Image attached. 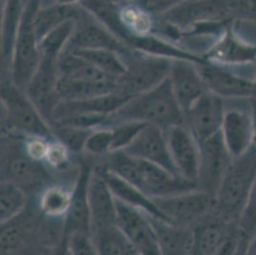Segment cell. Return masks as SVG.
<instances>
[{
	"label": "cell",
	"mask_w": 256,
	"mask_h": 255,
	"mask_svg": "<svg viewBox=\"0 0 256 255\" xmlns=\"http://www.w3.org/2000/svg\"><path fill=\"white\" fill-rule=\"evenodd\" d=\"M109 156L107 168L152 199L198 190L196 182L188 180L153 162L130 156L124 151L113 152Z\"/></svg>",
	"instance_id": "cell-1"
},
{
	"label": "cell",
	"mask_w": 256,
	"mask_h": 255,
	"mask_svg": "<svg viewBox=\"0 0 256 255\" xmlns=\"http://www.w3.org/2000/svg\"><path fill=\"white\" fill-rule=\"evenodd\" d=\"M184 111L168 78L150 91L131 96L118 110L108 116L104 128H113L124 122H139L166 129L184 124Z\"/></svg>",
	"instance_id": "cell-2"
},
{
	"label": "cell",
	"mask_w": 256,
	"mask_h": 255,
	"mask_svg": "<svg viewBox=\"0 0 256 255\" xmlns=\"http://www.w3.org/2000/svg\"><path fill=\"white\" fill-rule=\"evenodd\" d=\"M256 179V154L250 148L234 158L216 192L215 212L228 222H237Z\"/></svg>",
	"instance_id": "cell-3"
},
{
	"label": "cell",
	"mask_w": 256,
	"mask_h": 255,
	"mask_svg": "<svg viewBox=\"0 0 256 255\" xmlns=\"http://www.w3.org/2000/svg\"><path fill=\"white\" fill-rule=\"evenodd\" d=\"M42 0H28L22 12L16 32L10 66V82L25 92L42 60L40 40L36 32L34 18Z\"/></svg>",
	"instance_id": "cell-4"
},
{
	"label": "cell",
	"mask_w": 256,
	"mask_h": 255,
	"mask_svg": "<svg viewBox=\"0 0 256 255\" xmlns=\"http://www.w3.org/2000/svg\"><path fill=\"white\" fill-rule=\"evenodd\" d=\"M126 73L118 78V90L128 96H136L164 82L174 60L129 48L120 54Z\"/></svg>",
	"instance_id": "cell-5"
},
{
	"label": "cell",
	"mask_w": 256,
	"mask_h": 255,
	"mask_svg": "<svg viewBox=\"0 0 256 255\" xmlns=\"http://www.w3.org/2000/svg\"><path fill=\"white\" fill-rule=\"evenodd\" d=\"M157 18L180 32L201 24L232 22L240 18L239 0H188Z\"/></svg>",
	"instance_id": "cell-6"
},
{
	"label": "cell",
	"mask_w": 256,
	"mask_h": 255,
	"mask_svg": "<svg viewBox=\"0 0 256 255\" xmlns=\"http://www.w3.org/2000/svg\"><path fill=\"white\" fill-rule=\"evenodd\" d=\"M208 91L228 98H250L254 90L256 62L224 64L204 60L197 64Z\"/></svg>",
	"instance_id": "cell-7"
},
{
	"label": "cell",
	"mask_w": 256,
	"mask_h": 255,
	"mask_svg": "<svg viewBox=\"0 0 256 255\" xmlns=\"http://www.w3.org/2000/svg\"><path fill=\"white\" fill-rule=\"evenodd\" d=\"M1 107L5 122L16 131L53 140V130L24 91L12 84L1 86Z\"/></svg>",
	"instance_id": "cell-8"
},
{
	"label": "cell",
	"mask_w": 256,
	"mask_h": 255,
	"mask_svg": "<svg viewBox=\"0 0 256 255\" xmlns=\"http://www.w3.org/2000/svg\"><path fill=\"white\" fill-rule=\"evenodd\" d=\"M60 54L51 51H42L40 64L25 90L26 95L49 124L54 111L60 102L58 94Z\"/></svg>",
	"instance_id": "cell-9"
},
{
	"label": "cell",
	"mask_w": 256,
	"mask_h": 255,
	"mask_svg": "<svg viewBox=\"0 0 256 255\" xmlns=\"http://www.w3.org/2000/svg\"><path fill=\"white\" fill-rule=\"evenodd\" d=\"M222 135L224 142L236 158L250 148L254 138V113L250 98L224 100Z\"/></svg>",
	"instance_id": "cell-10"
},
{
	"label": "cell",
	"mask_w": 256,
	"mask_h": 255,
	"mask_svg": "<svg viewBox=\"0 0 256 255\" xmlns=\"http://www.w3.org/2000/svg\"><path fill=\"white\" fill-rule=\"evenodd\" d=\"M153 200L171 222L184 226L190 228L215 212V196L200 190Z\"/></svg>",
	"instance_id": "cell-11"
},
{
	"label": "cell",
	"mask_w": 256,
	"mask_h": 255,
	"mask_svg": "<svg viewBox=\"0 0 256 255\" xmlns=\"http://www.w3.org/2000/svg\"><path fill=\"white\" fill-rule=\"evenodd\" d=\"M200 144L198 190L216 195L234 156L224 142L222 132L206 138Z\"/></svg>",
	"instance_id": "cell-12"
},
{
	"label": "cell",
	"mask_w": 256,
	"mask_h": 255,
	"mask_svg": "<svg viewBox=\"0 0 256 255\" xmlns=\"http://www.w3.org/2000/svg\"><path fill=\"white\" fill-rule=\"evenodd\" d=\"M224 110V98L208 91L184 112V124L202 142L221 131Z\"/></svg>",
	"instance_id": "cell-13"
},
{
	"label": "cell",
	"mask_w": 256,
	"mask_h": 255,
	"mask_svg": "<svg viewBox=\"0 0 256 255\" xmlns=\"http://www.w3.org/2000/svg\"><path fill=\"white\" fill-rule=\"evenodd\" d=\"M116 198V197H115ZM117 226L126 235L139 254H162L155 230L148 214L118 200Z\"/></svg>",
	"instance_id": "cell-14"
},
{
	"label": "cell",
	"mask_w": 256,
	"mask_h": 255,
	"mask_svg": "<svg viewBox=\"0 0 256 255\" xmlns=\"http://www.w3.org/2000/svg\"><path fill=\"white\" fill-rule=\"evenodd\" d=\"M128 155L144 160L179 174L171 157L166 129L155 124H146L136 138L124 150Z\"/></svg>",
	"instance_id": "cell-15"
},
{
	"label": "cell",
	"mask_w": 256,
	"mask_h": 255,
	"mask_svg": "<svg viewBox=\"0 0 256 255\" xmlns=\"http://www.w3.org/2000/svg\"><path fill=\"white\" fill-rule=\"evenodd\" d=\"M166 133L171 157L179 174L197 182L200 164L199 142L184 124L166 128Z\"/></svg>",
	"instance_id": "cell-16"
},
{
	"label": "cell",
	"mask_w": 256,
	"mask_h": 255,
	"mask_svg": "<svg viewBox=\"0 0 256 255\" xmlns=\"http://www.w3.org/2000/svg\"><path fill=\"white\" fill-rule=\"evenodd\" d=\"M65 49H106L122 54L129 47L88 12L84 18L76 22L74 31Z\"/></svg>",
	"instance_id": "cell-17"
},
{
	"label": "cell",
	"mask_w": 256,
	"mask_h": 255,
	"mask_svg": "<svg viewBox=\"0 0 256 255\" xmlns=\"http://www.w3.org/2000/svg\"><path fill=\"white\" fill-rule=\"evenodd\" d=\"M88 204L92 234L117 224V202L106 179L98 170H92L88 182Z\"/></svg>",
	"instance_id": "cell-18"
},
{
	"label": "cell",
	"mask_w": 256,
	"mask_h": 255,
	"mask_svg": "<svg viewBox=\"0 0 256 255\" xmlns=\"http://www.w3.org/2000/svg\"><path fill=\"white\" fill-rule=\"evenodd\" d=\"M168 80L184 114L208 92L197 64L192 60H174L171 64Z\"/></svg>",
	"instance_id": "cell-19"
},
{
	"label": "cell",
	"mask_w": 256,
	"mask_h": 255,
	"mask_svg": "<svg viewBox=\"0 0 256 255\" xmlns=\"http://www.w3.org/2000/svg\"><path fill=\"white\" fill-rule=\"evenodd\" d=\"M3 171L6 172L8 180L12 182L23 190L36 192L47 186L50 176L42 162L32 160L24 152L23 155H16L6 162Z\"/></svg>",
	"instance_id": "cell-20"
},
{
	"label": "cell",
	"mask_w": 256,
	"mask_h": 255,
	"mask_svg": "<svg viewBox=\"0 0 256 255\" xmlns=\"http://www.w3.org/2000/svg\"><path fill=\"white\" fill-rule=\"evenodd\" d=\"M148 216L155 230L162 254H193L194 230L150 214Z\"/></svg>",
	"instance_id": "cell-21"
},
{
	"label": "cell",
	"mask_w": 256,
	"mask_h": 255,
	"mask_svg": "<svg viewBox=\"0 0 256 255\" xmlns=\"http://www.w3.org/2000/svg\"><path fill=\"white\" fill-rule=\"evenodd\" d=\"M130 96L118 89L117 91L92 98L82 100H60L56 106L50 124L60 118L76 113H93L109 116L122 106Z\"/></svg>",
	"instance_id": "cell-22"
},
{
	"label": "cell",
	"mask_w": 256,
	"mask_h": 255,
	"mask_svg": "<svg viewBox=\"0 0 256 255\" xmlns=\"http://www.w3.org/2000/svg\"><path fill=\"white\" fill-rule=\"evenodd\" d=\"M98 171L106 179L107 184L109 186L111 192H113L114 196L118 200L126 202L129 206L152 216L170 221L168 216L158 208L155 201L146 193L140 192L138 188L126 181L115 172L108 170L107 168H102Z\"/></svg>",
	"instance_id": "cell-23"
},
{
	"label": "cell",
	"mask_w": 256,
	"mask_h": 255,
	"mask_svg": "<svg viewBox=\"0 0 256 255\" xmlns=\"http://www.w3.org/2000/svg\"><path fill=\"white\" fill-rule=\"evenodd\" d=\"M88 166L82 170L73 190L72 202L65 216L64 230L68 234L73 232H82L92 235L91 217L88 204V182L91 174Z\"/></svg>",
	"instance_id": "cell-24"
},
{
	"label": "cell",
	"mask_w": 256,
	"mask_h": 255,
	"mask_svg": "<svg viewBox=\"0 0 256 255\" xmlns=\"http://www.w3.org/2000/svg\"><path fill=\"white\" fill-rule=\"evenodd\" d=\"M206 60L234 65L254 64L256 62V45L246 42L237 36L230 25L210 51V56Z\"/></svg>",
	"instance_id": "cell-25"
},
{
	"label": "cell",
	"mask_w": 256,
	"mask_h": 255,
	"mask_svg": "<svg viewBox=\"0 0 256 255\" xmlns=\"http://www.w3.org/2000/svg\"><path fill=\"white\" fill-rule=\"evenodd\" d=\"M88 12L80 4H64L54 2L40 6L36 14L34 26L38 40L67 22H76L84 18Z\"/></svg>",
	"instance_id": "cell-26"
},
{
	"label": "cell",
	"mask_w": 256,
	"mask_h": 255,
	"mask_svg": "<svg viewBox=\"0 0 256 255\" xmlns=\"http://www.w3.org/2000/svg\"><path fill=\"white\" fill-rule=\"evenodd\" d=\"M118 89V80H86L60 76L58 94L60 100H82L113 93Z\"/></svg>",
	"instance_id": "cell-27"
},
{
	"label": "cell",
	"mask_w": 256,
	"mask_h": 255,
	"mask_svg": "<svg viewBox=\"0 0 256 255\" xmlns=\"http://www.w3.org/2000/svg\"><path fill=\"white\" fill-rule=\"evenodd\" d=\"M23 0H3L1 18V60L10 70L14 45L24 9Z\"/></svg>",
	"instance_id": "cell-28"
},
{
	"label": "cell",
	"mask_w": 256,
	"mask_h": 255,
	"mask_svg": "<svg viewBox=\"0 0 256 255\" xmlns=\"http://www.w3.org/2000/svg\"><path fill=\"white\" fill-rule=\"evenodd\" d=\"M80 5L96 20L128 46L130 34L122 22L120 5L110 0H82Z\"/></svg>",
	"instance_id": "cell-29"
},
{
	"label": "cell",
	"mask_w": 256,
	"mask_h": 255,
	"mask_svg": "<svg viewBox=\"0 0 256 255\" xmlns=\"http://www.w3.org/2000/svg\"><path fill=\"white\" fill-rule=\"evenodd\" d=\"M98 254H139L124 232L117 224L100 230L92 234Z\"/></svg>",
	"instance_id": "cell-30"
},
{
	"label": "cell",
	"mask_w": 256,
	"mask_h": 255,
	"mask_svg": "<svg viewBox=\"0 0 256 255\" xmlns=\"http://www.w3.org/2000/svg\"><path fill=\"white\" fill-rule=\"evenodd\" d=\"M73 190L62 184H48L40 196V208L49 218L65 217L72 202Z\"/></svg>",
	"instance_id": "cell-31"
},
{
	"label": "cell",
	"mask_w": 256,
	"mask_h": 255,
	"mask_svg": "<svg viewBox=\"0 0 256 255\" xmlns=\"http://www.w3.org/2000/svg\"><path fill=\"white\" fill-rule=\"evenodd\" d=\"M27 192L8 180H2L0 186V222H10L22 214L27 204Z\"/></svg>",
	"instance_id": "cell-32"
},
{
	"label": "cell",
	"mask_w": 256,
	"mask_h": 255,
	"mask_svg": "<svg viewBox=\"0 0 256 255\" xmlns=\"http://www.w3.org/2000/svg\"><path fill=\"white\" fill-rule=\"evenodd\" d=\"M67 50V49H66ZM84 58L89 62L96 66L98 69L120 78L126 73V64L120 54L106 49H91V50H69Z\"/></svg>",
	"instance_id": "cell-33"
},
{
	"label": "cell",
	"mask_w": 256,
	"mask_h": 255,
	"mask_svg": "<svg viewBox=\"0 0 256 255\" xmlns=\"http://www.w3.org/2000/svg\"><path fill=\"white\" fill-rule=\"evenodd\" d=\"M27 239V230L18 224L10 222L1 224V254H10L18 252L24 246Z\"/></svg>",
	"instance_id": "cell-34"
},
{
	"label": "cell",
	"mask_w": 256,
	"mask_h": 255,
	"mask_svg": "<svg viewBox=\"0 0 256 255\" xmlns=\"http://www.w3.org/2000/svg\"><path fill=\"white\" fill-rule=\"evenodd\" d=\"M54 138L62 142L71 152H82L84 150L86 140L94 129L52 126Z\"/></svg>",
	"instance_id": "cell-35"
},
{
	"label": "cell",
	"mask_w": 256,
	"mask_h": 255,
	"mask_svg": "<svg viewBox=\"0 0 256 255\" xmlns=\"http://www.w3.org/2000/svg\"><path fill=\"white\" fill-rule=\"evenodd\" d=\"M146 124L139 122H124L111 128L113 136L111 153L126 148Z\"/></svg>",
	"instance_id": "cell-36"
},
{
	"label": "cell",
	"mask_w": 256,
	"mask_h": 255,
	"mask_svg": "<svg viewBox=\"0 0 256 255\" xmlns=\"http://www.w3.org/2000/svg\"><path fill=\"white\" fill-rule=\"evenodd\" d=\"M112 140L113 136L111 128H96L87 138L84 151L94 156H104L110 154L112 148Z\"/></svg>",
	"instance_id": "cell-37"
},
{
	"label": "cell",
	"mask_w": 256,
	"mask_h": 255,
	"mask_svg": "<svg viewBox=\"0 0 256 255\" xmlns=\"http://www.w3.org/2000/svg\"><path fill=\"white\" fill-rule=\"evenodd\" d=\"M237 223L241 232L250 242L256 234V179Z\"/></svg>",
	"instance_id": "cell-38"
},
{
	"label": "cell",
	"mask_w": 256,
	"mask_h": 255,
	"mask_svg": "<svg viewBox=\"0 0 256 255\" xmlns=\"http://www.w3.org/2000/svg\"><path fill=\"white\" fill-rule=\"evenodd\" d=\"M67 248L71 254H98L96 244L91 234L73 232L67 234Z\"/></svg>",
	"instance_id": "cell-39"
},
{
	"label": "cell",
	"mask_w": 256,
	"mask_h": 255,
	"mask_svg": "<svg viewBox=\"0 0 256 255\" xmlns=\"http://www.w3.org/2000/svg\"><path fill=\"white\" fill-rule=\"evenodd\" d=\"M70 153L71 151L62 142L54 138L49 142L47 154L43 162H45L46 164L52 168L60 170L68 164L70 160Z\"/></svg>",
	"instance_id": "cell-40"
},
{
	"label": "cell",
	"mask_w": 256,
	"mask_h": 255,
	"mask_svg": "<svg viewBox=\"0 0 256 255\" xmlns=\"http://www.w3.org/2000/svg\"><path fill=\"white\" fill-rule=\"evenodd\" d=\"M50 140L49 138L40 136H29L24 144V152L31 159L43 162L46 157Z\"/></svg>",
	"instance_id": "cell-41"
},
{
	"label": "cell",
	"mask_w": 256,
	"mask_h": 255,
	"mask_svg": "<svg viewBox=\"0 0 256 255\" xmlns=\"http://www.w3.org/2000/svg\"><path fill=\"white\" fill-rule=\"evenodd\" d=\"M186 1L188 0H135L133 2L137 3L144 10L158 18L178 7Z\"/></svg>",
	"instance_id": "cell-42"
},
{
	"label": "cell",
	"mask_w": 256,
	"mask_h": 255,
	"mask_svg": "<svg viewBox=\"0 0 256 255\" xmlns=\"http://www.w3.org/2000/svg\"><path fill=\"white\" fill-rule=\"evenodd\" d=\"M252 100V113H254V138H252V142L250 146V149L256 154V100Z\"/></svg>",
	"instance_id": "cell-43"
},
{
	"label": "cell",
	"mask_w": 256,
	"mask_h": 255,
	"mask_svg": "<svg viewBox=\"0 0 256 255\" xmlns=\"http://www.w3.org/2000/svg\"><path fill=\"white\" fill-rule=\"evenodd\" d=\"M246 254H256V234L252 238L248 250H246Z\"/></svg>",
	"instance_id": "cell-44"
},
{
	"label": "cell",
	"mask_w": 256,
	"mask_h": 255,
	"mask_svg": "<svg viewBox=\"0 0 256 255\" xmlns=\"http://www.w3.org/2000/svg\"><path fill=\"white\" fill-rule=\"evenodd\" d=\"M82 0H56V2L64 3V4H80Z\"/></svg>",
	"instance_id": "cell-45"
},
{
	"label": "cell",
	"mask_w": 256,
	"mask_h": 255,
	"mask_svg": "<svg viewBox=\"0 0 256 255\" xmlns=\"http://www.w3.org/2000/svg\"><path fill=\"white\" fill-rule=\"evenodd\" d=\"M110 1L114 2L117 5H124V4H128V3H130V2H133L135 0H110Z\"/></svg>",
	"instance_id": "cell-46"
},
{
	"label": "cell",
	"mask_w": 256,
	"mask_h": 255,
	"mask_svg": "<svg viewBox=\"0 0 256 255\" xmlns=\"http://www.w3.org/2000/svg\"><path fill=\"white\" fill-rule=\"evenodd\" d=\"M252 100H256V74L254 76V90H252V95L250 96Z\"/></svg>",
	"instance_id": "cell-47"
},
{
	"label": "cell",
	"mask_w": 256,
	"mask_h": 255,
	"mask_svg": "<svg viewBox=\"0 0 256 255\" xmlns=\"http://www.w3.org/2000/svg\"><path fill=\"white\" fill-rule=\"evenodd\" d=\"M56 2V0H42V6H47L50 4H53Z\"/></svg>",
	"instance_id": "cell-48"
},
{
	"label": "cell",
	"mask_w": 256,
	"mask_h": 255,
	"mask_svg": "<svg viewBox=\"0 0 256 255\" xmlns=\"http://www.w3.org/2000/svg\"><path fill=\"white\" fill-rule=\"evenodd\" d=\"M27 1H28V0H23V2H24V4H25V3H26V2H27Z\"/></svg>",
	"instance_id": "cell-49"
}]
</instances>
